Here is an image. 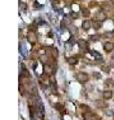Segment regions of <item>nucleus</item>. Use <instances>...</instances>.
Segmentation results:
<instances>
[{"instance_id":"obj_6","label":"nucleus","mask_w":114,"mask_h":120,"mask_svg":"<svg viewBox=\"0 0 114 120\" xmlns=\"http://www.w3.org/2000/svg\"><path fill=\"white\" fill-rule=\"evenodd\" d=\"M106 18H107V14H106L105 12H103V11H100V12H98V14L96 15V19L99 20V21H103L105 20Z\"/></svg>"},{"instance_id":"obj_4","label":"nucleus","mask_w":114,"mask_h":120,"mask_svg":"<svg viewBox=\"0 0 114 120\" xmlns=\"http://www.w3.org/2000/svg\"><path fill=\"white\" fill-rule=\"evenodd\" d=\"M102 97L104 100H110L113 97V91L112 90H104L102 92Z\"/></svg>"},{"instance_id":"obj_3","label":"nucleus","mask_w":114,"mask_h":120,"mask_svg":"<svg viewBox=\"0 0 114 120\" xmlns=\"http://www.w3.org/2000/svg\"><path fill=\"white\" fill-rule=\"evenodd\" d=\"M27 40L31 45H35L37 43V36L34 32H29L27 35Z\"/></svg>"},{"instance_id":"obj_13","label":"nucleus","mask_w":114,"mask_h":120,"mask_svg":"<svg viewBox=\"0 0 114 120\" xmlns=\"http://www.w3.org/2000/svg\"><path fill=\"white\" fill-rule=\"evenodd\" d=\"M101 70L104 71L105 73H109V72H110V68H109L108 65H102V66H101Z\"/></svg>"},{"instance_id":"obj_15","label":"nucleus","mask_w":114,"mask_h":120,"mask_svg":"<svg viewBox=\"0 0 114 120\" xmlns=\"http://www.w3.org/2000/svg\"><path fill=\"white\" fill-rule=\"evenodd\" d=\"M70 16L72 17V19H77V18L79 17V14L77 12H74V11H72V12L70 13Z\"/></svg>"},{"instance_id":"obj_7","label":"nucleus","mask_w":114,"mask_h":120,"mask_svg":"<svg viewBox=\"0 0 114 120\" xmlns=\"http://www.w3.org/2000/svg\"><path fill=\"white\" fill-rule=\"evenodd\" d=\"M92 27H93V29H95V30H99V29L102 27V22L99 21V20H94V21L92 22Z\"/></svg>"},{"instance_id":"obj_11","label":"nucleus","mask_w":114,"mask_h":120,"mask_svg":"<svg viewBox=\"0 0 114 120\" xmlns=\"http://www.w3.org/2000/svg\"><path fill=\"white\" fill-rule=\"evenodd\" d=\"M50 55L52 56L53 59H57V58H58V50L55 49V48H53V49H51Z\"/></svg>"},{"instance_id":"obj_10","label":"nucleus","mask_w":114,"mask_h":120,"mask_svg":"<svg viewBox=\"0 0 114 120\" xmlns=\"http://www.w3.org/2000/svg\"><path fill=\"white\" fill-rule=\"evenodd\" d=\"M81 14H82L83 17L88 18V17L90 16V10H89L88 8H82V9H81Z\"/></svg>"},{"instance_id":"obj_8","label":"nucleus","mask_w":114,"mask_h":120,"mask_svg":"<svg viewBox=\"0 0 114 120\" xmlns=\"http://www.w3.org/2000/svg\"><path fill=\"white\" fill-rule=\"evenodd\" d=\"M87 115L89 116L88 118H85L86 120H100V117L97 114H94L92 112H89V113H86Z\"/></svg>"},{"instance_id":"obj_2","label":"nucleus","mask_w":114,"mask_h":120,"mask_svg":"<svg viewBox=\"0 0 114 120\" xmlns=\"http://www.w3.org/2000/svg\"><path fill=\"white\" fill-rule=\"evenodd\" d=\"M103 50L105 52H107V53L112 52L114 50V43L112 41H107V42H105L103 44Z\"/></svg>"},{"instance_id":"obj_1","label":"nucleus","mask_w":114,"mask_h":120,"mask_svg":"<svg viewBox=\"0 0 114 120\" xmlns=\"http://www.w3.org/2000/svg\"><path fill=\"white\" fill-rule=\"evenodd\" d=\"M77 80L80 82V83H86V82L89 80L88 73H86V72H79L77 74Z\"/></svg>"},{"instance_id":"obj_17","label":"nucleus","mask_w":114,"mask_h":120,"mask_svg":"<svg viewBox=\"0 0 114 120\" xmlns=\"http://www.w3.org/2000/svg\"><path fill=\"white\" fill-rule=\"evenodd\" d=\"M70 32L72 33V34H76V33L78 32V29L75 27V26H71L70 27Z\"/></svg>"},{"instance_id":"obj_12","label":"nucleus","mask_w":114,"mask_h":120,"mask_svg":"<svg viewBox=\"0 0 114 120\" xmlns=\"http://www.w3.org/2000/svg\"><path fill=\"white\" fill-rule=\"evenodd\" d=\"M105 84L108 85V86H113L114 87V80L112 79V78H108V79L105 80Z\"/></svg>"},{"instance_id":"obj_16","label":"nucleus","mask_w":114,"mask_h":120,"mask_svg":"<svg viewBox=\"0 0 114 120\" xmlns=\"http://www.w3.org/2000/svg\"><path fill=\"white\" fill-rule=\"evenodd\" d=\"M47 59H48L47 55H41V56H40V60H41V61H42L43 63H45V64H47V61H46Z\"/></svg>"},{"instance_id":"obj_5","label":"nucleus","mask_w":114,"mask_h":120,"mask_svg":"<svg viewBox=\"0 0 114 120\" xmlns=\"http://www.w3.org/2000/svg\"><path fill=\"white\" fill-rule=\"evenodd\" d=\"M92 27V22H91L90 20L86 19L82 22V28L83 30H85V31H88V30Z\"/></svg>"},{"instance_id":"obj_19","label":"nucleus","mask_w":114,"mask_h":120,"mask_svg":"<svg viewBox=\"0 0 114 120\" xmlns=\"http://www.w3.org/2000/svg\"><path fill=\"white\" fill-rule=\"evenodd\" d=\"M111 3H112V4H114V0H111Z\"/></svg>"},{"instance_id":"obj_18","label":"nucleus","mask_w":114,"mask_h":120,"mask_svg":"<svg viewBox=\"0 0 114 120\" xmlns=\"http://www.w3.org/2000/svg\"><path fill=\"white\" fill-rule=\"evenodd\" d=\"M92 75H93V77L95 78V79H100L101 78V75H100L99 72H93Z\"/></svg>"},{"instance_id":"obj_14","label":"nucleus","mask_w":114,"mask_h":120,"mask_svg":"<svg viewBox=\"0 0 114 120\" xmlns=\"http://www.w3.org/2000/svg\"><path fill=\"white\" fill-rule=\"evenodd\" d=\"M68 62H69L70 63V64H76V63H77L78 62V60L77 59H76L75 57H70L69 59H68Z\"/></svg>"},{"instance_id":"obj_9","label":"nucleus","mask_w":114,"mask_h":120,"mask_svg":"<svg viewBox=\"0 0 114 120\" xmlns=\"http://www.w3.org/2000/svg\"><path fill=\"white\" fill-rule=\"evenodd\" d=\"M78 45H79V48L83 49V50H86L87 48H88V43H87L85 40H80L78 42Z\"/></svg>"}]
</instances>
